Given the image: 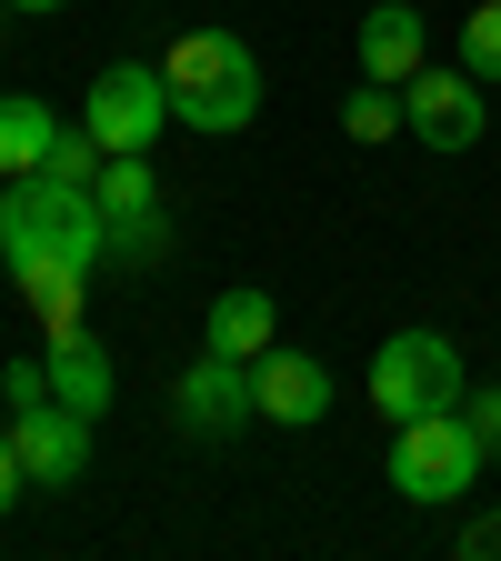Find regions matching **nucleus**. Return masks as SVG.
<instances>
[{
	"instance_id": "6e6552de",
	"label": "nucleus",
	"mask_w": 501,
	"mask_h": 561,
	"mask_svg": "<svg viewBox=\"0 0 501 561\" xmlns=\"http://www.w3.org/2000/svg\"><path fill=\"white\" fill-rule=\"evenodd\" d=\"M11 451H21V471H31V491H70V481L91 471V421L60 411V401L11 411Z\"/></svg>"
},
{
	"instance_id": "423d86ee",
	"label": "nucleus",
	"mask_w": 501,
	"mask_h": 561,
	"mask_svg": "<svg viewBox=\"0 0 501 561\" xmlns=\"http://www.w3.org/2000/svg\"><path fill=\"white\" fill-rule=\"evenodd\" d=\"M401 121H411L421 151H471L491 111H481V81H471V70H432V60H421L411 81H401Z\"/></svg>"
},
{
	"instance_id": "9b49d317",
	"label": "nucleus",
	"mask_w": 501,
	"mask_h": 561,
	"mask_svg": "<svg viewBox=\"0 0 501 561\" xmlns=\"http://www.w3.org/2000/svg\"><path fill=\"white\" fill-rule=\"evenodd\" d=\"M432 60V31H421L411 0H382V11H362V81H411V70Z\"/></svg>"
},
{
	"instance_id": "f3484780",
	"label": "nucleus",
	"mask_w": 501,
	"mask_h": 561,
	"mask_svg": "<svg viewBox=\"0 0 501 561\" xmlns=\"http://www.w3.org/2000/svg\"><path fill=\"white\" fill-rule=\"evenodd\" d=\"M462 70H471V81H481V91L501 81V0H481V11L462 21Z\"/></svg>"
},
{
	"instance_id": "7ed1b4c3",
	"label": "nucleus",
	"mask_w": 501,
	"mask_h": 561,
	"mask_svg": "<svg viewBox=\"0 0 501 561\" xmlns=\"http://www.w3.org/2000/svg\"><path fill=\"white\" fill-rule=\"evenodd\" d=\"M481 442L462 411H421V421H391V491L401 502H462V491L481 481Z\"/></svg>"
},
{
	"instance_id": "dca6fc26",
	"label": "nucleus",
	"mask_w": 501,
	"mask_h": 561,
	"mask_svg": "<svg viewBox=\"0 0 501 561\" xmlns=\"http://www.w3.org/2000/svg\"><path fill=\"white\" fill-rule=\"evenodd\" d=\"M341 130H351V140H391V130H411V121H401V91H391V81H362V91L341 101Z\"/></svg>"
},
{
	"instance_id": "b1692460",
	"label": "nucleus",
	"mask_w": 501,
	"mask_h": 561,
	"mask_svg": "<svg viewBox=\"0 0 501 561\" xmlns=\"http://www.w3.org/2000/svg\"><path fill=\"white\" fill-rule=\"evenodd\" d=\"M0 191H11V181H0Z\"/></svg>"
},
{
	"instance_id": "4be33fe9",
	"label": "nucleus",
	"mask_w": 501,
	"mask_h": 561,
	"mask_svg": "<svg viewBox=\"0 0 501 561\" xmlns=\"http://www.w3.org/2000/svg\"><path fill=\"white\" fill-rule=\"evenodd\" d=\"M462 551H471V561H481V551H501V512H491V522H471V531H462Z\"/></svg>"
},
{
	"instance_id": "39448f33",
	"label": "nucleus",
	"mask_w": 501,
	"mask_h": 561,
	"mask_svg": "<svg viewBox=\"0 0 501 561\" xmlns=\"http://www.w3.org/2000/svg\"><path fill=\"white\" fill-rule=\"evenodd\" d=\"M81 121H91V140H101V151H151V140H161L181 111H171L161 60H121V70H101V81H91Z\"/></svg>"
},
{
	"instance_id": "ddd939ff",
	"label": "nucleus",
	"mask_w": 501,
	"mask_h": 561,
	"mask_svg": "<svg viewBox=\"0 0 501 561\" xmlns=\"http://www.w3.org/2000/svg\"><path fill=\"white\" fill-rule=\"evenodd\" d=\"M271 341H281L271 291H221V301H210V351H231V362H261Z\"/></svg>"
},
{
	"instance_id": "6ab92c4d",
	"label": "nucleus",
	"mask_w": 501,
	"mask_h": 561,
	"mask_svg": "<svg viewBox=\"0 0 501 561\" xmlns=\"http://www.w3.org/2000/svg\"><path fill=\"white\" fill-rule=\"evenodd\" d=\"M0 401H11V411H41L50 401V362H11V371H0Z\"/></svg>"
},
{
	"instance_id": "a211bd4d",
	"label": "nucleus",
	"mask_w": 501,
	"mask_h": 561,
	"mask_svg": "<svg viewBox=\"0 0 501 561\" xmlns=\"http://www.w3.org/2000/svg\"><path fill=\"white\" fill-rule=\"evenodd\" d=\"M101 161H111V151H101L91 121H81V130H60V140H50V161H41V171H50V181H101Z\"/></svg>"
},
{
	"instance_id": "f03ea898",
	"label": "nucleus",
	"mask_w": 501,
	"mask_h": 561,
	"mask_svg": "<svg viewBox=\"0 0 501 561\" xmlns=\"http://www.w3.org/2000/svg\"><path fill=\"white\" fill-rule=\"evenodd\" d=\"M161 81H171V111L191 130H210V140H221V130H251V111H261V60L231 31H181L171 60H161Z\"/></svg>"
},
{
	"instance_id": "5701e85b",
	"label": "nucleus",
	"mask_w": 501,
	"mask_h": 561,
	"mask_svg": "<svg viewBox=\"0 0 501 561\" xmlns=\"http://www.w3.org/2000/svg\"><path fill=\"white\" fill-rule=\"evenodd\" d=\"M0 11H60V0H0Z\"/></svg>"
},
{
	"instance_id": "f257e3e1",
	"label": "nucleus",
	"mask_w": 501,
	"mask_h": 561,
	"mask_svg": "<svg viewBox=\"0 0 501 561\" xmlns=\"http://www.w3.org/2000/svg\"><path fill=\"white\" fill-rule=\"evenodd\" d=\"M0 261H11V280L41 271V261L101 271L111 261V210H101V191L91 181H50V171L11 181V191H0Z\"/></svg>"
},
{
	"instance_id": "9d476101",
	"label": "nucleus",
	"mask_w": 501,
	"mask_h": 561,
	"mask_svg": "<svg viewBox=\"0 0 501 561\" xmlns=\"http://www.w3.org/2000/svg\"><path fill=\"white\" fill-rule=\"evenodd\" d=\"M41 362H50V401H60V411H81V421L111 411V351H101L81 321L50 331V341H41Z\"/></svg>"
},
{
	"instance_id": "0eeeda50",
	"label": "nucleus",
	"mask_w": 501,
	"mask_h": 561,
	"mask_svg": "<svg viewBox=\"0 0 501 561\" xmlns=\"http://www.w3.org/2000/svg\"><path fill=\"white\" fill-rule=\"evenodd\" d=\"M171 411H181V432H201V442H231L241 421H261L251 362H231V351H201V362L181 371V391H171Z\"/></svg>"
},
{
	"instance_id": "aec40b11",
	"label": "nucleus",
	"mask_w": 501,
	"mask_h": 561,
	"mask_svg": "<svg viewBox=\"0 0 501 561\" xmlns=\"http://www.w3.org/2000/svg\"><path fill=\"white\" fill-rule=\"evenodd\" d=\"M462 421H471V442L501 461V391H462Z\"/></svg>"
},
{
	"instance_id": "4468645a",
	"label": "nucleus",
	"mask_w": 501,
	"mask_h": 561,
	"mask_svg": "<svg viewBox=\"0 0 501 561\" xmlns=\"http://www.w3.org/2000/svg\"><path fill=\"white\" fill-rule=\"evenodd\" d=\"M111 261L121 271H161L171 261V210L151 201V210H111Z\"/></svg>"
},
{
	"instance_id": "412c9836",
	"label": "nucleus",
	"mask_w": 501,
	"mask_h": 561,
	"mask_svg": "<svg viewBox=\"0 0 501 561\" xmlns=\"http://www.w3.org/2000/svg\"><path fill=\"white\" fill-rule=\"evenodd\" d=\"M21 491H31V471H21V451H11V421H0V512H11Z\"/></svg>"
},
{
	"instance_id": "20e7f679",
	"label": "nucleus",
	"mask_w": 501,
	"mask_h": 561,
	"mask_svg": "<svg viewBox=\"0 0 501 561\" xmlns=\"http://www.w3.org/2000/svg\"><path fill=\"white\" fill-rule=\"evenodd\" d=\"M471 371H462V351L442 331H391L382 341V362H372V411L382 421H421V411H462Z\"/></svg>"
},
{
	"instance_id": "1a4fd4ad",
	"label": "nucleus",
	"mask_w": 501,
	"mask_h": 561,
	"mask_svg": "<svg viewBox=\"0 0 501 561\" xmlns=\"http://www.w3.org/2000/svg\"><path fill=\"white\" fill-rule=\"evenodd\" d=\"M251 391H261V421H281V432H311V421H331V371L311 362V351H261L251 362Z\"/></svg>"
},
{
	"instance_id": "2eb2a0df",
	"label": "nucleus",
	"mask_w": 501,
	"mask_h": 561,
	"mask_svg": "<svg viewBox=\"0 0 501 561\" xmlns=\"http://www.w3.org/2000/svg\"><path fill=\"white\" fill-rule=\"evenodd\" d=\"M91 191H101V210H151L161 201V171H151V151H111Z\"/></svg>"
},
{
	"instance_id": "f8f14e48",
	"label": "nucleus",
	"mask_w": 501,
	"mask_h": 561,
	"mask_svg": "<svg viewBox=\"0 0 501 561\" xmlns=\"http://www.w3.org/2000/svg\"><path fill=\"white\" fill-rule=\"evenodd\" d=\"M50 140H60V121H50V101H31V91H11V101H0V181H31V171L50 161Z\"/></svg>"
}]
</instances>
